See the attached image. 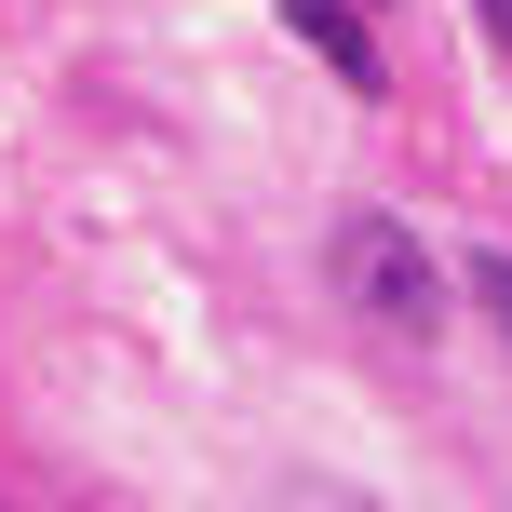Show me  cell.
I'll return each instance as SVG.
<instances>
[{
    "label": "cell",
    "instance_id": "1",
    "mask_svg": "<svg viewBox=\"0 0 512 512\" xmlns=\"http://www.w3.org/2000/svg\"><path fill=\"white\" fill-rule=\"evenodd\" d=\"M324 270H337V297H351L378 337H432V324H445V270H432V243H418L405 216H378V203L337 216Z\"/></svg>",
    "mask_w": 512,
    "mask_h": 512
},
{
    "label": "cell",
    "instance_id": "2",
    "mask_svg": "<svg viewBox=\"0 0 512 512\" xmlns=\"http://www.w3.org/2000/svg\"><path fill=\"white\" fill-rule=\"evenodd\" d=\"M283 27H297L351 95H378V0H283Z\"/></svg>",
    "mask_w": 512,
    "mask_h": 512
},
{
    "label": "cell",
    "instance_id": "3",
    "mask_svg": "<svg viewBox=\"0 0 512 512\" xmlns=\"http://www.w3.org/2000/svg\"><path fill=\"white\" fill-rule=\"evenodd\" d=\"M472 297L499 310V337H512V256H472Z\"/></svg>",
    "mask_w": 512,
    "mask_h": 512
},
{
    "label": "cell",
    "instance_id": "4",
    "mask_svg": "<svg viewBox=\"0 0 512 512\" xmlns=\"http://www.w3.org/2000/svg\"><path fill=\"white\" fill-rule=\"evenodd\" d=\"M472 14H486V41H499V54H512V0H472Z\"/></svg>",
    "mask_w": 512,
    "mask_h": 512
},
{
    "label": "cell",
    "instance_id": "5",
    "mask_svg": "<svg viewBox=\"0 0 512 512\" xmlns=\"http://www.w3.org/2000/svg\"><path fill=\"white\" fill-rule=\"evenodd\" d=\"M324 512H378V499H324Z\"/></svg>",
    "mask_w": 512,
    "mask_h": 512
}]
</instances>
